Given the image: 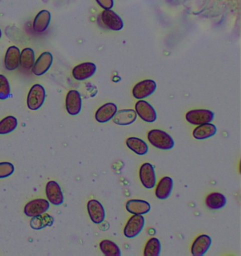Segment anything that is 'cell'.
<instances>
[{"mask_svg": "<svg viewBox=\"0 0 241 256\" xmlns=\"http://www.w3.org/2000/svg\"><path fill=\"white\" fill-rule=\"evenodd\" d=\"M2 37H3V32H2L1 29H0V40H1Z\"/></svg>", "mask_w": 241, "mask_h": 256, "instance_id": "d6a6232c", "label": "cell"}, {"mask_svg": "<svg viewBox=\"0 0 241 256\" xmlns=\"http://www.w3.org/2000/svg\"><path fill=\"white\" fill-rule=\"evenodd\" d=\"M53 62V56L50 52H44L36 60L33 66L32 73L36 76H41L49 71Z\"/></svg>", "mask_w": 241, "mask_h": 256, "instance_id": "8992f818", "label": "cell"}, {"mask_svg": "<svg viewBox=\"0 0 241 256\" xmlns=\"http://www.w3.org/2000/svg\"><path fill=\"white\" fill-rule=\"evenodd\" d=\"M100 250L106 256H120L121 250L118 245L111 240H103L99 244Z\"/></svg>", "mask_w": 241, "mask_h": 256, "instance_id": "4316f807", "label": "cell"}, {"mask_svg": "<svg viewBox=\"0 0 241 256\" xmlns=\"http://www.w3.org/2000/svg\"><path fill=\"white\" fill-rule=\"evenodd\" d=\"M135 112L139 118L146 122H154L157 118V114L154 108L149 102L142 100H139L136 103Z\"/></svg>", "mask_w": 241, "mask_h": 256, "instance_id": "30bf717a", "label": "cell"}, {"mask_svg": "<svg viewBox=\"0 0 241 256\" xmlns=\"http://www.w3.org/2000/svg\"><path fill=\"white\" fill-rule=\"evenodd\" d=\"M51 15L47 10H42L36 15L33 23V29L36 34H43L46 32L50 23H51Z\"/></svg>", "mask_w": 241, "mask_h": 256, "instance_id": "d6986e66", "label": "cell"}, {"mask_svg": "<svg viewBox=\"0 0 241 256\" xmlns=\"http://www.w3.org/2000/svg\"><path fill=\"white\" fill-rule=\"evenodd\" d=\"M82 96L79 91L71 90L69 91L65 98V108L69 114L72 116L79 114L82 110Z\"/></svg>", "mask_w": 241, "mask_h": 256, "instance_id": "9c48e42d", "label": "cell"}, {"mask_svg": "<svg viewBox=\"0 0 241 256\" xmlns=\"http://www.w3.org/2000/svg\"><path fill=\"white\" fill-rule=\"evenodd\" d=\"M96 66L93 62H84L79 64L72 70V76L78 82H83L90 78L95 74Z\"/></svg>", "mask_w": 241, "mask_h": 256, "instance_id": "8fae6325", "label": "cell"}, {"mask_svg": "<svg viewBox=\"0 0 241 256\" xmlns=\"http://www.w3.org/2000/svg\"><path fill=\"white\" fill-rule=\"evenodd\" d=\"M18 126V120L15 116H6L0 121V135H7L12 133Z\"/></svg>", "mask_w": 241, "mask_h": 256, "instance_id": "83f0119b", "label": "cell"}, {"mask_svg": "<svg viewBox=\"0 0 241 256\" xmlns=\"http://www.w3.org/2000/svg\"><path fill=\"white\" fill-rule=\"evenodd\" d=\"M173 188V181L169 176H164L158 182L155 194L160 200H165L170 196Z\"/></svg>", "mask_w": 241, "mask_h": 256, "instance_id": "ffe728a7", "label": "cell"}, {"mask_svg": "<svg viewBox=\"0 0 241 256\" xmlns=\"http://www.w3.org/2000/svg\"><path fill=\"white\" fill-rule=\"evenodd\" d=\"M139 180L143 186L148 190L154 188L156 184V176L154 166L151 163L146 162L142 164L139 169Z\"/></svg>", "mask_w": 241, "mask_h": 256, "instance_id": "52a82bcc", "label": "cell"}, {"mask_svg": "<svg viewBox=\"0 0 241 256\" xmlns=\"http://www.w3.org/2000/svg\"><path fill=\"white\" fill-rule=\"evenodd\" d=\"M145 220L142 214H135L131 216L124 228V235L128 238L138 236L144 226Z\"/></svg>", "mask_w": 241, "mask_h": 256, "instance_id": "277c9868", "label": "cell"}, {"mask_svg": "<svg viewBox=\"0 0 241 256\" xmlns=\"http://www.w3.org/2000/svg\"><path fill=\"white\" fill-rule=\"evenodd\" d=\"M20 48L12 46L8 48L5 53L4 64L5 68L8 71H15L20 66Z\"/></svg>", "mask_w": 241, "mask_h": 256, "instance_id": "9a60e30c", "label": "cell"}, {"mask_svg": "<svg viewBox=\"0 0 241 256\" xmlns=\"http://www.w3.org/2000/svg\"><path fill=\"white\" fill-rule=\"evenodd\" d=\"M156 87L157 86L154 80L151 79L142 80L134 86L132 94L136 99H144L152 95L156 90Z\"/></svg>", "mask_w": 241, "mask_h": 256, "instance_id": "ba28073f", "label": "cell"}, {"mask_svg": "<svg viewBox=\"0 0 241 256\" xmlns=\"http://www.w3.org/2000/svg\"><path fill=\"white\" fill-rule=\"evenodd\" d=\"M214 118V113L208 110H192L189 111L185 115V118L189 123L192 125L204 124L211 123Z\"/></svg>", "mask_w": 241, "mask_h": 256, "instance_id": "3957f363", "label": "cell"}, {"mask_svg": "<svg viewBox=\"0 0 241 256\" xmlns=\"http://www.w3.org/2000/svg\"><path fill=\"white\" fill-rule=\"evenodd\" d=\"M126 145L129 149L139 156H144L148 152L149 147L142 139L137 137H130L126 140Z\"/></svg>", "mask_w": 241, "mask_h": 256, "instance_id": "d4e9b609", "label": "cell"}, {"mask_svg": "<svg viewBox=\"0 0 241 256\" xmlns=\"http://www.w3.org/2000/svg\"><path fill=\"white\" fill-rule=\"evenodd\" d=\"M216 133V127L211 123L199 125L193 130V137L197 140H204L212 137Z\"/></svg>", "mask_w": 241, "mask_h": 256, "instance_id": "7402d4cb", "label": "cell"}, {"mask_svg": "<svg viewBox=\"0 0 241 256\" xmlns=\"http://www.w3.org/2000/svg\"><path fill=\"white\" fill-rule=\"evenodd\" d=\"M161 252V244L160 240L156 237L149 238L146 242L144 249V256H159Z\"/></svg>", "mask_w": 241, "mask_h": 256, "instance_id": "f1b7e54d", "label": "cell"}, {"mask_svg": "<svg viewBox=\"0 0 241 256\" xmlns=\"http://www.w3.org/2000/svg\"><path fill=\"white\" fill-rule=\"evenodd\" d=\"M117 111H118V106L115 103H106L100 106L96 112V120L99 123L108 122L113 118Z\"/></svg>", "mask_w": 241, "mask_h": 256, "instance_id": "e0dca14e", "label": "cell"}, {"mask_svg": "<svg viewBox=\"0 0 241 256\" xmlns=\"http://www.w3.org/2000/svg\"><path fill=\"white\" fill-rule=\"evenodd\" d=\"M46 194L50 204L54 206H60L63 204V192L58 182H48L46 186Z\"/></svg>", "mask_w": 241, "mask_h": 256, "instance_id": "7c38bea8", "label": "cell"}, {"mask_svg": "<svg viewBox=\"0 0 241 256\" xmlns=\"http://www.w3.org/2000/svg\"><path fill=\"white\" fill-rule=\"evenodd\" d=\"M54 218L47 213L32 218L30 221L31 228L34 230H41L42 228L53 226Z\"/></svg>", "mask_w": 241, "mask_h": 256, "instance_id": "603a6c76", "label": "cell"}, {"mask_svg": "<svg viewBox=\"0 0 241 256\" xmlns=\"http://www.w3.org/2000/svg\"><path fill=\"white\" fill-rule=\"evenodd\" d=\"M211 245V237L206 234L197 236L191 246V254L193 256H203Z\"/></svg>", "mask_w": 241, "mask_h": 256, "instance_id": "2e32d148", "label": "cell"}, {"mask_svg": "<svg viewBox=\"0 0 241 256\" xmlns=\"http://www.w3.org/2000/svg\"><path fill=\"white\" fill-rule=\"evenodd\" d=\"M101 20L105 26L110 30L118 32L123 28V20L111 10H105L103 12Z\"/></svg>", "mask_w": 241, "mask_h": 256, "instance_id": "5bb4252c", "label": "cell"}, {"mask_svg": "<svg viewBox=\"0 0 241 256\" xmlns=\"http://www.w3.org/2000/svg\"><path fill=\"white\" fill-rule=\"evenodd\" d=\"M36 61V54L31 48H25L21 51L20 66L24 70H32Z\"/></svg>", "mask_w": 241, "mask_h": 256, "instance_id": "484cf974", "label": "cell"}, {"mask_svg": "<svg viewBox=\"0 0 241 256\" xmlns=\"http://www.w3.org/2000/svg\"><path fill=\"white\" fill-rule=\"evenodd\" d=\"M87 211L91 220L94 224H99L105 220L106 212L102 204L99 200H90L87 204Z\"/></svg>", "mask_w": 241, "mask_h": 256, "instance_id": "4fadbf2b", "label": "cell"}, {"mask_svg": "<svg viewBox=\"0 0 241 256\" xmlns=\"http://www.w3.org/2000/svg\"><path fill=\"white\" fill-rule=\"evenodd\" d=\"M46 98V89L42 85H33L27 96V106L31 110L36 111L44 106Z\"/></svg>", "mask_w": 241, "mask_h": 256, "instance_id": "7a4b0ae2", "label": "cell"}, {"mask_svg": "<svg viewBox=\"0 0 241 256\" xmlns=\"http://www.w3.org/2000/svg\"><path fill=\"white\" fill-rule=\"evenodd\" d=\"M206 206L211 210L223 208L226 205V198L218 192L209 194L206 198Z\"/></svg>", "mask_w": 241, "mask_h": 256, "instance_id": "cb8c5ba5", "label": "cell"}, {"mask_svg": "<svg viewBox=\"0 0 241 256\" xmlns=\"http://www.w3.org/2000/svg\"><path fill=\"white\" fill-rule=\"evenodd\" d=\"M137 118V114L135 110L132 109H125L117 111L112 120L115 124L120 125V126H128L135 122Z\"/></svg>", "mask_w": 241, "mask_h": 256, "instance_id": "ac0fdd59", "label": "cell"}, {"mask_svg": "<svg viewBox=\"0 0 241 256\" xmlns=\"http://www.w3.org/2000/svg\"><path fill=\"white\" fill-rule=\"evenodd\" d=\"M50 208L49 201L44 198H36L29 201L24 206V212L27 217L33 218L47 212Z\"/></svg>", "mask_w": 241, "mask_h": 256, "instance_id": "5b68a950", "label": "cell"}, {"mask_svg": "<svg viewBox=\"0 0 241 256\" xmlns=\"http://www.w3.org/2000/svg\"><path fill=\"white\" fill-rule=\"evenodd\" d=\"M11 96V86L5 75L0 74V100H5Z\"/></svg>", "mask_w": 241, "mask_h": 256, "instance_id": "f546056e", "label": "cell"}, {"mask_svg": "<svg viewBox=\"0 0 241 256\" xmlns=\"http://www.w3.org/2000/svg\"><path fill=\"white\" fill-rule=\"evenodd\" d=\"M149 142L160 150H168L173 148L175 142L173 138L166 132L160 130H149L147 135Z\"/></svg>", "mask_w": 241, "mask_h": 256, "instance_id": "6da1fadb", "label": "cell"}, {"mask_svg": "<svg viewBox=\"0 0 241 256\" xmlns=\"http://www.w3.org/2000/svg\"><path fill=\"white\" fill-rule=\"evenodd\" d=\"M126 210L132 214H145L151 210V206L147 201L132 199L127 201Z\"/></svg>", "mask_w": 241, "mask_h": 256, "instance_id": "44dd1931", "label": "cell"}, {"mask_svg": "<svg viewBox=\"0 0 241 256\" xmlns=\"http://www.w3.org/2000/svg\"><path fill=\"white\" fill-rule=\"evenodd\" d=\"M96 2L104 10H111L113 6V0H96Z\"/></svg>", "mask_w": 241, "mask_h": 256, "instance_id": "1f68e13d", "label": "cell"}, {"mask_svg": "<svg viewBox=\"0 0 241 256\" xmlns=\"http://www.w3.org/2000/svg\"><path fill=\"white\" fill-rule=\"evenodd\" d=\"M15 172V166L11 162H0V178H5L11 176Z\"/></svg>", "mask_w": 241, "mask_h": 256, "instance_id": "4dcf8cb0", "label": "cell"}]
</instances>
